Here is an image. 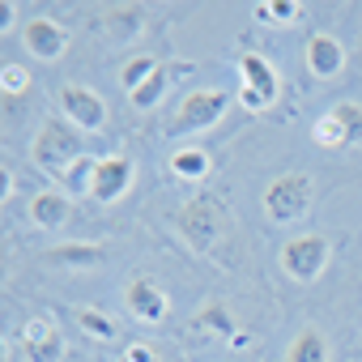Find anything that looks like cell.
<instances>
[{"label": "cell", "mask_w": 362, "mask_h": 362, "mask_svg": "<svg viewBox=\"0 0 362 362\" xmlns=\"http://www.w3.org/2000/svg\"><path fill=\"white\" fill-rule=\"evenodd\" d=\"M30 153H35V162H39L47 175H64V170H69L77 158H86V141H81V128H73L69 119L52 115V119H43V124H39Z\"/></svg>", "instance_id": "obj_1"}, {"label": "cell", "mask_w": 362, "mask_h": 362, "mask_svg": "<svg viewBox=\"0 0 362 362\" xmlns=\"http://www.w3.org/2000/svg\"><path fill=\"white\" fill-rule=\"evenodd\" d=\"M315 205V184L307 170H281L273 184L264 188V214L269 222L277 226H290V222H303Z\"/></svg>", "instance_id": "obj_2"}, {"label": "cell", "mask_w": 362, "mask_h": 362, "mask_svg": "<svg viewBox=\"0 0 362 362\" xmlns=\"http://www.w3.org/2000/svg\"><path fill=\"white\" fill-rule=\"evenodd\" d=\"M175 230H179V239H184L188 247H197V252H214L218 247V239H222V226H226V214H222V201H214V197H192V201H184L175 209Z\"/></svg>", "instance_id": "obj_3"}, {"label": "cell", "mask_w": 362, "mask_h": 362, "mask_svg": "<svg viewBox=\"0 0 362 362\" xmlns=\"http://www.w3.org/2000/svg\"><path fill=\"white\" fill-rule=\"evenodd\" d=\"M311 141L320 149H358L362 145V103H354V98L332 103L311 124Z\"/></svg>", "instance_id": "obj_4"}, {"label": "cell", "mask_w": 362, "mask_h": 362, "mask_svg": "<svg viewBox=\"0 0 362 362\" xmlns=\"http://www.w3.org/2000/svg\"><path fill=\"white\" fill-rule=\"evenodd\" d=\"M328 256H332V243L324 239V235H294V239H286L281 243V273L290 277V281H315L324 269H328Z\"/></svg>", "instance_id": "obj_5"}, {"label": "cell", "mask_w": 362, "mask_h": 362, "mask_svg": "<svg viewBox=\"0 0 362 362\" xmlns=\"http://www.w3.org/2000/svg\"><path fill=\"white\" fill-rule=\"evenodd\" d=\"M230 107V94L226 90H192L184 103H179L175 119H170V136H197L205 128H214Z\"/></svg>", "instance_id": "obj_6"}, {"label": "cell", "mask_w": 362, "mask_h": 362, "mask_svg": "<svg viewBox=\"0 0 362 362\" xmlns=\"http://www.w3.org/2000/svg\"><path fill=\"white\" fill-rule=\"evenodd\" d=\"M239 103L247 107V111H264V107H273V98H277V90H281V81H277V69H273V60L269 56H260V52H243L239 56Z\"/></svg>", "instance_id": "obj_7"}, {"label": "cell", "mask_w": 362, "mask_h": 362, "mask_svg": "<svg viewBox=\"0 0 362 362\" xmlns=\"http://www.w3.org/2000/svg\"><path fill=\"white\" fill-rule=\"evenodd\" d=\"M132 179H136L132 158H128V153H107V158H98V166H94V188H90V197H94L98 205H115V201L132 188Z\"/></svg>", "instance_id": "obj_8"}, {"label": "cell", "mask_w": 362, "mask_h": 362, "mask_svg": "<svg viewBox=\"0 0 362 362\" xmlns=\"http://www.w3.org/2000/svg\"><path fill=\"white\" fill-rule=\"evenodd\" d=\"M60 111H64V119L73 124V128H81V132H94V128H103L107 124V103L90 90V86H60Z\"/></svg>", "instance_id": "obj_9"}, {"label": "cell", "mask_w": 362, "mask_h": 362, "mask_svg": "<svg viewBox=\"0 0 362 362\" xmlns=\"http://www.w3.org/2000/svg\"><path fill=\"white\" fill-rule=\"evenodd\" d=\"M22 354L30 362H60L64 358V332L56 320L47 315H35L22 324Z\"/></svg>", "instance_id": "obj_10"}, {"label": "cell", "mask_w": 362, "mask_h": 362, "mask_svg": "<svg viewBox=\"0 0 362 362\" xmlns=\"http://www.w3.org/2000/svg\"><path fill=\"white\" fill-rule=\"evenodd\" d=\"M22 43H26V52L30 56H39V60H60L64 52H69V30L56 22V18H30L26 26H22Z\"/></svg>", "instance_id": "obj_11"}, {"label": "cell", "mask_w": 362, "mask_h": 362, "mask_svg": "<svg viewBox=\"0 0 362 362\" xmlns=\"http://www.w3.org/2000/svg\"><path fill=\"white\" fill-rule=\"evenodd\" d=\"M303 60H307V73H311L315 81H332V77L345 69V47H341L337 35L315 30V35L307 39V47H303Z\"/></svg>", "instance_id": "obj_12"}, {"label": "cell", "mask_w": 362, "mask_h": 362, "mask_svg": "<svg viewBox=\"0 0 362 362\" xmlns=\"http://www.w3.org/2000/svg\"><path fill=\"white\" fill-rule=\"evenodd\" d=\"M124 303H128L132 320H141V324H158L170 311V294L153 277H132L128 290H124Z\"/></svg>", "instance_id": "obj_13"}, {"label": "cell", "mask_w": 362, "mask_h": 362, "mask_svg": "<svg viewBox=\"0 0 362 362\" xmlns=\"http://www.w3.org/2000/svg\"><path fill=\"white\" fill-rule=\"evenodd\" d=\"M98 30H103L111 43H132V39L145 30V9H141V5H111V9L98 18Z\"/></svg>", "instance_id": "obj_14"}, {"label": "cell", "mask_w": 362, "mask_h": 362, "mask_svg": "<svg viewBox=\"0 0 362 362\" xmlns=\"http://www.w3.org/2000/svg\"><path fill=\"white\" fill-rule=\"evenodd\" d=\"M107 260L103 243H56L43 252V264L52 269H98Z\"/></svg>", "instance_id": "obj_15"}, {"label": "cell", "mask_w": 362, "mask_h": 362, "mask_svg": "<svg viewBox=\"0 0 362 362\" xmlns=\"http://www.w3.org/2000/svg\"><path fill=\"white\" fill-rule=\"evenodd\" d=\"M192 324H197V328H209V332H218L222 341H235V345H243V341H247V332L239 328V320L230 315V307H226V303H218V298L201 303V307H197V315H192Z\"/></svg>", "instance_id": "obj_16"}, {"label": "cell", "mask_w": 362, "mask_h": 362, "mask_svg": "<svg viewBox=\"0 0 362 362\" xmlns=\"http://www.w3.org/2000/svg\"><path fill=\"white\" fill-rule=\"evenodd\" d=\"M69 214H73L69 192H39V197H30V222H35V226H43V230L64 226V222H69Z\"/></svg>", "instance_id": "obj_17"}, {"label": "cell", "mask_w": 362, "mask_h": 362, "mask_svg": "<svg viewBox=\"0 0 362 362\" xmlns=\"http://www.w3.org/2000/svg\"><path fill=\"white\" fill-rule=\"evenodd\" d=\"M281 362H328V341H324V332L320 328H298L294 337H290V345H286V354H281Z\"/></svg>", "instance_id": "obj_18"}, {"label": "cell", "mask_w": 362, "mask_h": 362, "mask_svg": "<svg viewBox=\"0 0 362 362\" xmlns=\"http://www.w3.org/2000/svg\"><path fill=\"white\" fill-rule=\"evenodd\" d=\"M209 166H214L209 153L197 149V145H184V149H175V153H170V170H175V179H205Z\"/></svg>", "instance_id": "obj_19"}, {"label": "cell", "mask_w": 362, "mask_h": 362, "mask_svg": "<svg viewBox=\"0 0 362 362\" xmlns=\"http://www.w3.org/2000/svg\"><path fill=\"white\" fill-rule=\"evenodd\" d=\"M94 166H98V158H90V153H86V158H77V162L60 175L69 197H90V188H94Z\"/></svg>", "instance_id": "obj_20"}, {"label": "cell", "mask_w": 362, "mask_h": 362, "mask_svg": "<svg viewBox=\"0 0 362 362\" xmlns=\"http://www.w3.org/2000/svg\"><path fill=\"white\" fill-rule=\"evenodd\" d=\"M166 86H170V69H166V64H158V73H153V77H149L141 90H132L128 98H132V107H141V111H153V107L162 103Z\"/></svg>", "instance_id": "obj_21"}, {"label": "cell", "mask_w": 362, "mask_h": 362, "mask_svg": "<svg viewBox=\"0 0 362 362\" xmlns=\"http://www.w3.org/2000/svg\"><path fill=\"white\" fill-rule=\"evenodd\" d=\"M73 320H77L94 341H111V337H115L111 315H107V311H98V307H73Z\"/></svg>", "instance_id": "obj_22"}, {"label": "cell", "mask_w": 362, "mask_h": 362, "mask_svg": "<svg viewBox=\"0 0 362 362\" xmlns=\"http://www.w3.org/2000/svg\"><path fill=\"white\" fill-rule=\"evenodd\" d=\"M256 18L269 26H294L303 18V5H294V0H269V5H256Z\"/></svg>", "instance_id": "obj_23"}, {"label": "cell", "mask_w": 362, "mask_h": 362, "mask_svg": "<svg viewBox=\"0 0 362 362\" xmlns=\"http://www.w3.org/2000/svg\"><path fill=\"white\" fill-rule=\"evenodd\" d=\"M153 73H158V60H153V56H132V60L119 69V86L132 94V90H141Z\"/></svg>", "instance_id": "obj_24"}, {"label": "cell", "mask_w": 362, "mask_h": 362, "mask_svg": "<svg viewBox=\"0 0 362 362\" xmlns=\"http://www.w3.org/2000/svg\"><path fill=\"white\" fill-rule=\"evenodd\" d=\"M0 90H5V98L26 94V90H30V73H26L22 64H5V69H0Z\"/></svg>", "instance_id": "obj_25"}, {"label": "cell", "mask_w": 362, "mask_h": 362, "mask_svg": "<svg viewBox=\"0 0 362 362\" xmlns=\"http://www.w3.org/2000/svg\"><path fill=\"white\" fill-rule=\"evenodd\" d=\"M13 22H18V5L13 0H0V35L13 30Z\"/></svg>", "instance_id": "obj_26"}, {"label": "cell", "mask_w": 362, "mask_h": 362, "mask_svg": "<svg viewBox=\"0 0 362 362\" xmlns=\"http://www.w3.org/2000/svg\"><path fill=\"white\" fill-rule=\"evenodd\" d=\"M124 362H153V349L149 345H128L124 349Z\"/></svg>", "instance_id": "obj_27"}, {"label": "cell", "mask_w": 362, "mask_h": 362, "mask_svg": "<svg viewBox=\"0 0 362 362\" xmlns=\"http://www.w3.org/2000/svg\"><path fill=\"white\" fill-rule=\"evenodd\" d=\"M358 52H362V39H358Z\"/></svg>", "instance_id": "obj_28"}]
</instances>
